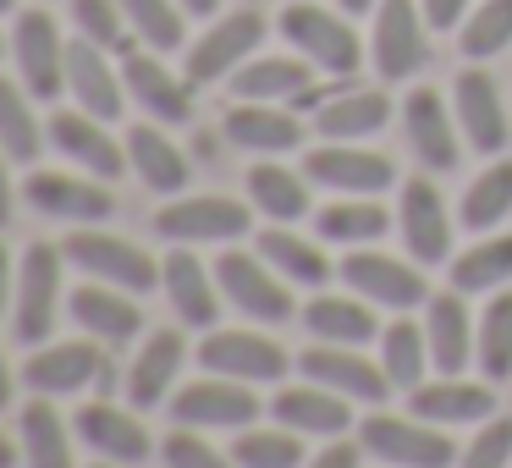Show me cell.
Wrapping results in <instances>:
<instances>
[{"label":"cell","instance_id":"obj_1","mask_svg":"<svg viewBox=\"0 0 512 468\" xmlns=\"http://www.w3.org/2000/svg\"><path fill=\"white\" fill-rule=\"evenodd\" d=\"M281 34H287L292 50H298L303 61H314V72H325V78H353L358 61H364V45H358L353 28L336 12H325V6H309V0H292L287 12H281Z\"/></svg>","mask_w":512,"mask_h":468},{"label":"cell","instance_id":"obj_2","mask_svg":"<svg viewBox=\"0 0 512 468\" xmlns=\"http://www.w3.org/2000/svg\"><path fill=\"white\" fill-rule=\"evenodd\" d=\"M215 281H221L226 298L259 325H287L292 314H298V303H292V292H287V276H281L265 254L232 248V254H221V265H215Z\"/></svg>","mask_w":512,"mask_h":468},{"label":"cell","instance_id":"obj_3","mask_svg":"<svg viewBox=\"0 0 512 468\" xmlns=\"http://www.w3.org/2000/svg\"><path fill=\"white\" fill-rule=\"evenodd\" d=\"M358 446L391 468H452L457 463V446L430 419L413 424V419H397V413H375V419L358 424Z\"/></svg>","mask_w":512,"mask_h":468},{"label":"cell","instance_id":"obj_4","mask_svg":"<svg viewBox=\"0 0 512 468\" xmlns=\"http://www.w3.org/2000/svg\"><path fill=\"white\" fill-rule=\"evenodd\" d=\"M61 248H67V259L78 270H89L94 281H111V287H122V292H149L160 281V265L138 243H127V237L78 226V232H72Z\"/></svg>","mask_w":512,"mask_h":468},{"label":"cell","instance_id":"obj_5","mask_svg":"<svg viewBox=\"0 0 512 468\" xmlns=\"http://www.w3.org/2000/svg\"><path fill=\"white\" fill-rule=\"evenodd\" d=\"M12 56H17V78L34 100H56L67 83V45L50 12H17V34H12Z\"/></svg>","mask_w":512,"mask_h":468},{"label":"cell","instance_id":"obj_6","mask_svg":"<svg viewBox=\"0 0 512 468\" xmlns=\"http://www.w3.org/2000/svg\"><path fill=\"white\" fill-rule=\"evenodd\" d=\"M424 28H430V17H424V6H413V0H380L375 6V67L380 78L402 83L413 78V72L430 61V39H424Z\"/></svg>","mask_w":512,"mask_h":468},{"label":"cell","instance_id":"obj_7","mask_svg":"<svg viewBox=\"0 0 512 468\" xmlns=\"http://www.w3.org/2000/svg\"><path fill=\"white\" fill-rule=\"evenodd\" d=\"M259 39H265V17H259L254 6H243V12L221 17V23L210 28V34L188 45V67H182V78H188V83L232 78V72L259 50Z\"/></svg>","mask_w":512,"mask_h":468},{"label":"cell","instance_id":"obj_8","mask_svg":"<svg viewBox=\"0 0 512 468\" xmlns=\"http://www.w3.org/2000/svg\"><path fill=\"white\" fill-rule=\"evenodd\" d=\"M61 309V248L34 243L17 265V342H45Z\"/></svg>","mask_w":512,"mask_h":468},{"label":"cell","instance_id":"obj_9","mask_svg":"<svg viewBox=\"0 0 512 468\" xmlns=\"http://www.w3.org/2000/svg\"><path fill=\"white\" fill-rule=\"evenodd\" d=\"M303 171H309L320 188H336V193H347V199H375V193H386L391 182H397V166H391L386 155H375V149H364V144H331V138L314 149Z\"/></svg>","mask_w":512,"mask_h":468},{"label":"cell","instance_id":"obj_10","mask_svg":"<svg viewBox=\"0 0 512 468\" xmlns=\"http://www.w3.org/2000/svg\"><path fill=\"white\" fill-rule=\"evenodd\" d=\"M23 380L39 391V397H72L83 386H100L111 391V364L94 342H56V347H39L28 358Z\"/></svg>","mask_w":512,"mask_h":468},{"label":"cell","instance_id":"obj_11","mask_svg":"<svg viewBox=\"0 0 512 468\" xmlns=\"http://www.w3.org/2000/svg\"><path fill=\"white\" fill-rule=\"evenodd\" d=\"M122 83H127V100H138L155 122H193V83L177 78L171 67H160L149 50H138L133 39L122 45Z\"/></svg>","mask_w":512,"mask_h":468},{"label":"cell","instance_id":"obj_12","mask_svg":"<svg viewBox=\"0 0 512 468\" xmlns=\"http://www.w3.org/2000/svg\"><path fill=\"white\" fill-rule=\"evenodd\" d=\"M171 419L188 424V430H237V424L259 419V397L248 391V380H193L177 391Z\"/></svg>","mask_w":512,"mask_h":468},{"label":"cell","instance_id":"obj_13","mask_svg":"<svg viewBox=\"0 0 512 468\" xmlns=\"http://www.w3.org/2000/svg\"><path fill=\"white\" fill-rule=\"evenodd\" d=\"M155 232L171 243H232L248 232V204L221 199V193H199V199H177L155 215Z\"/></svg>","mask_w":512,"mask_h":468},{"label":"cell","instance_id":"obj_14","mask_svg":"<svg viewBox=\"0 0 512 468\" xmlns=\"http://www.w3.org/2000/svg\"><path fill=\"white\" fill-rule=\"evenodd\" d=\"M298 369L309 380H320V386L342 391L347 402H369V408H380V402L391 397V380L380 364H369L358 347H342V342H320L309 347V353L298 358Z\"/></svg>","mask_w":512,"mask_h":468},{"label":"cell","instance_id":"obj_15","mask_svg":"<svg viewBox=\"0 0 512 468\" xmlns=\"http://www.w3.org/2000/svg\"><path fill=\"white\" fill-rule=\"evenodd\" d=\"M50 144L61 149V160H78V166L100 182H116L133 166V160H127V144H116V138L105 133V122L89 111H56L50 116Z\"/></svg>","mask_w":512,"mask_h":468},{"label":"cell","instance_id":"obj_16","mask_svg":"<svg viewBox=\"0 0 512 468\" xmlns=\"http://www.w3.org/2000/svg\"><path fill=\"white\" fill-rule=\"evenodd\" d=\"M199 364L210 369V375L248 380V386H254V380H281L292 358L281 353L270 336H259V331H215V336H204Z\"/></svg>","mask_w":512,"mask_h":468},{"label":"cell","instance_id":"obj_17","mask_svg":"<svg viewBox=\"0 0 512 468\" xmlns=\"http://www.w3.org/2000/svg\"><path fill=\"white\" fill-rule=\"evenodd\" d=\"M28 204L39 215H56L72 226H100L116 210L100 177H67V171H34L28 177Z\"/></svg>","mask_w":512,"mask_h":468},{"label":"cell","instance_id":"obj_18","mask_svg":"<svg viewBox=\"0 0 512 468\" xmlns=\"http://www.w3.org/2000/svg\"><path fill=\"white\" fill-rule=\"evenodd\" d=\"M67 89L78 100V111L100 116V122H116L127 105L122 72L105 61V45H94V39H72L67 45Z\"/></svg>","mask_w":512,"mask_h":468},{"label":"cell","instance_id":"obj_19","mask_svg":"<svg viewBox=\"0 0 512 468\" xmlns=\"http://www.w3.org/2000/svg\"><path fill=\"white\" fill-rule=\"evenodd\" d=\"M457 127H463V138L479 155L507 149L512 127H507V105H501V89L490 72H479V67L457 72Z\"/></svg>","mask_w":512,"mask_h":468},{"label":"cell","instance_id":"obj_20","mask_svg":"<svg viewBox=\"0 0 512 468\" xmlns=\"http://www.w3.org/2000/svg\"><path fill=\"white\" fill-rule=\"evenodd\" d=\"M342 281L353 292H364L369 303H386V309H419V303L430 298L413 265L386 259V254H369V248H358V254L342 259Z\"/></svg>","mask_w":512,"mask_h":468},{"label":"cell","instance_id":"obj_21","mask_svg":"<svg viewBox=\"0 0 512 468\" xmlns=\"http://www.w3.org/2000/svg\"><path fill=\"white\" fill-rule=\"evenodd\" d=\"M397 226H402V243L413 248V259H419V265H441L446 248H452V215H446L435 182H424V177H413L408 188H402Z\"/></svg>","mask_w":512,"mask_h":468},{"label":"cell","instance_id":"obj_22","mask_svg":"<svg viewBox=\"0 0 512 468\" xmlns=\"http://www.w3.org/2000/svg\"><path fill=\"white\" fill-rule=\"evenodd\" d=\"M424 336H430V364L441 369V375H463L474 347H479V325L468 320L457 287L441 292V298H430V309H424Z\"/></svg>","mask_w":512,"mask_h":468},{"label":"cell","instance_id":"obj_23","mask_svg":"<svg viewBox=\"0 0 512 468\" xmlns=\"http://www.w3.org/2000/svg\"><path fill=\"white\" fill-rule=\"evenodd\" d=\"M402 127H408L413 155H419L430 171H452L457 166V127H452L446 100L435 89H413L408 100H402Z\"/></svg>","mask_w":512,"mask_h":468},{"label":"cell","instance_id":"obj_24","mask_svg":"<svg viewBox=\"0 0 512 468\" xmlns=\"http://www.w3.org/2000/svg\"><path fill=\"white\" fill-rule=\"evenodd\" d=\"M226 138L237 149H254V155H281V149L303 144V122L287 105H265V100H237L226 116Z\"/></svg>","mask_w":512,"mask_h":468},{"label":"cell","instance_id":"obj_25","mask_svg":"<svg viewBox=\"0 0 512 468\" xmlns=\"http://www.w3.org/2000/svg\"><path fill=\"white\" fill-rule=\"evenodd\" d=\"M309 83H314V61H303V56H259V61H243L232 72L237 100H265V105L303 100Z\"/></svg>","mask_w":512,"mask_h":468},{"label":"cell","instance_id":"obj_26","mask_svg":"<svg viewBox=\"0 0 512 468\" xmlns=\"http://www.w3.org/2000/svg\"><path fill=\"white\" fill-rule=\"evenodd\" d=\"M386 116H391V100L380 89H342L331 100H320L314 127L331 144H364V138H375L386 127Z\"/></svg>","mask_w":512,"mask_h":468},{"label":"cell","instance_id":"obj_27","mask_svg":"<svg viewBox=\"0 0 512 468\" xmlns=\"http://www.w3.org/2000/svg\"><path fill=\"white\" fill-rule=\"evenodd\" d=\"M413 413L430 424H485L496 413V397L490 386H474L463 375H446V380H430V386H413Z\"/></svg>","mask_w":512,"mask_h":468},{"label":"cell","instance_id":"obj_28","mask_svg":"<svg viewBox=\"0 0 512 468\" xmlns=\"http://www.w3.org/2000/svg\"><path fill=\"white\" fill-rule=\"evenodd\" d=\"M270 413H276V424H287L298 435H342L353 424L347 397L331 386H287V391H276Z\"/></svg>","mask_w":512,"mask_h":468},{"label":"cell","instance_id":"obj_29","mask_svg":"<svg viewBox=\"0 0 512 468\" xmlns=\"http://www.w3.org/2000/svg\"><path fill=\"white\" fill-rule=\"evenodd\" d=\"M72 320L89 336H105V342H133V336L144 331V309H138L122 287L111 292V281H105V287L89 281V287L72 292Z\"/></svg>","mask_w":512,"mask_h":468},{"label":"cell","instance_id":"obj_30","mask_svg":"<svg viewBox=\"0 0 512 468\" xmlns=\"http://www.w3.org/2000/svg\"><path fill=\"white\" fill-rule=\"evenodd\" d=\"M160 287H166L171 309H177L188 325H215V314H221L215 287H221V281H210V270H204L188 248H171L166 254V265H160Z\"/></svg>","mask_w":512,"mask_h":468},{"label":"cell","instance_id":"obj_31","mask_svg":"<svg viewBox=\"0 0 512 468\" xmlns=\"http://www.w3.org/2000/svg\"><path fill=\"white\" fill-rule=\"evenodd\" d=\"M78 435L105 457V463H144L149 457V430L133 413L111 408V402H89V408L78 413Z\"/></svg>","mask_w":512,"mask_h":468},{"label":"cell","instance_id":"obj_32","mask_svg":"<svg viewBox=\"0 0 512 468\" xmlns=\"http://www.w3.org/2000/svg\"><path fill=\"white\" fill-rule=\"evenodd\" d=\"M182 358H188V342H182L177 331H149V342L138 347V358H133V375H127L133 408H160V402H166Z\"/></svg>","mask_w":512,"mask_h":468},{"label":"cell","instance_id":"obj_33","mask_svg":"<svg viewBox=\"0 0 512 468\" xmlns=\"http://www.w3.org/2000/svg\"><path fill=\"white\" fill-rule=\"evenodd\" d=\"M122 144H127V160H133L138 182H144L149 193H182L188 188V155H182L160 127L144 122V127H133Z\"/></svg>","mask_w":512,"mask_h":468},{"label":"cell","instance_id":"obj_34","mask_svg":"<svg viewBox=\"0 0 512 468\" xmlns=\"http://www.w3.org/2000/svg\"><path fill=\"white\" fill-rule=\"evenodd\" d=\"M303 320H309V331L320 336V342H342V347H364L375 331V309L358 298H314L309 309H303Z\"/></svg>","mask_w":512,"mask_h":468},{"label":"cell","instance_id":"obj_35","mask_svg":"<svg viewBox=\"0 0 512 468\" xmlns=\"http://www.w3.org/2000/svg\"><path fill=\"white\" fill-rule=\"evenodd\" d=\"M512 281V232L485 237L452 259V287L457 292H496Z\"/></svg>","mask_w":512,"mask_h":468},{"label":"cell","instance_id":"obj_36","mask_svg":"<svg viewBox=\"0 0 512 468\" xmlns=\"http://www.w3.org/2000/svg\"><path fill=\"white\" fill-rule=\"evenodd\" d=\"M259 254H265L287 281H298V287H325V276H331L325 248H314V243H303V237L281 232V221L270 226V232H259Z\"/></svg>","mask_w":512,"mask_h":468},{"label":"cell","instance_id":"obj_37","mask_svg":"<svg viewBox=\"0 0 512 468\" xmlns=\"http://www.w3.org/2000/svg\"><path fill=\"white\" fill-rule=\"evenodd\" d=\"M424 364H430V336H424V325L391 320L380 331V369H386V380L413 391V380H424Z\"/></svg>","mask_w":512,"mask_h":468},{"label":"cell","instance_id":"obj_38","mask_svg":"<svg viewBox=\"0 0 512 468\" xmlns=\"http://www.w3.org/2000/svg\"><path fill=\"white\" fill-rule=\"evenodd\" d=\"M23 457L28 468H72V441L67 424L50 402H28L23 408Z\"/></svg>","mask_w":512,"mask_h":468},{"label":"cell","instance_id":"obj_39","mask_svg":"<svg viewBox=\"0 0 512 468\" xmlns=\"http://www.w3.org/2000/svg\"><path fill=\"white\" fill-rule=\"evenodd\" d=\"M507 210H512V160H496L490 171H479V177L468 182L457 215H463L468 232H490V226H501Z\"/></svg>","mask_w":512,"mask_h":468},{"label":"cell","instance_id":"obj_40","mask_svg":"<svg viewBox=\"0 0 512 468\" xmlns=\"http://www.w3.org/2000/svg\"><path fill=\"white\" fill-rule=\"evenodd\" d=\"M248 199L281 226L309 215V188H303V177H292V171H281V166H254L248 171Z\"/></svg>","mask_w":512,"mask_h":468},{"label":"cell","instance_id":"obj_41","mask_svg":"<svg viewBox=\"0 0 512 468\" xmlns=\"http://www.w3.org/2000/svg\"><path fill=\"white\" fill-rule=\"evenodd\" d=\"M39 144H45V133H39L34 105H28V89L0 78V149L12 160H39Z\"/></svg>","mask_w":512,"mask_h":468},{"label":"cell","instance_id":"obj_42","mask_svg":"<svg viewBox=\"0 0 512 468\" xmlns=\"http://www.w3.org/2000/svg\"><path fill=\"white\" fill-rule=\"evenodd\" d=\"M474 358H479V369H485V380H507L512 375V292H501V298L485 303Z\"/></svg>","mask_w":512,"mask_h":468},{"label":"cell","instance_id":"obj_43","mask_svg":"<svg viewBox=\"0 0 512 468\" xmlns=\"http://www.w3.org/2000/svg\"><path fill=\"white\" fill-rule=\"evenodd\" d=\"M391 226V215L375 199H353V204H325L320 210V237L325 243H375Z\"/></svg>","mask_w":512,"mask_h":468},{"label":"cell","instance_id":"obj_44","mask_svg":"<svg viewBox=\"0 0 512 468\" xmlns=\"http://www.w3.org/2000/svg\"><path fill=\"white\" fill-rule=\"evenodd\" d=\"M182 12L177 0H122V17L149 50H177L182 45Z\"/></svg>","mask_w":512,"mask_h":468},{"label":"cell","instance_id":"obj_45","mask_svg":"<svg viewBox=\"0 0 512 468\" xmlns=\"http://www.w3.org/2000/svg\"><path fill=\"white\" fill-rule=\"evenodd\" d=\"M237 468H303L298 430H243L232 446Z\"/></svg>","mask_w":512,"mask_h":468},{"label":"cell","instance_id":"obj_46","mask_svg":"<svg viewBox=\"0 0 512 468\" xmlns=\"http://www.w3.org/2000/svg\"><path fill=\"white\" fill-rule=\"evenodd\" d=\"M463 56L468 61H485V56H501L512 45V0H485L474 17L463 23Z\"/></svg>","mask_w":512,"mask_h":468},{"label":"cell","instance_id":"obj_47","mask_svg":"<svg viewBox=\"0 0 512 468\" xmlns=\"http://www.w3.org/2000/svg\"><path fill=\"white\" fill-rule=\"evenodd\" d=\"M72 23L83 28V39L105 50H122L127 45V17H122V0H72Z\"/></svg>","mask_w":512,"mask_h":468},{"label":"cell","instance_id":"obj_48","mask_svg":"<svg viewBox=\"0 0 512 468\" xmlns=\"http://www.w3.org/2000/svg\"><path fill=\"white\" fill-rule=\"evenodd\" d=\"M457 468H512V419H490Z\"/></svg>","mask_w":512,"mask_h":468},{"label":"cell","instance_id":"obj_49","mask_svg":"<svg viewBox=\"0 0 512 468\" xmlns=\"http://www.w3.org/2000/svg\"><path fill=\"white\" fill-rule=\"evenodd\" d=\"M166 463H171V468H237L232 457H221L210 441H199L188 424H182V430L166 441Z\"/></svg>","mask_w":512,"mask_h":468},{"label":"cell","instance_id":"obj_50","mask_svg":"<svg viewBox=\"0 0 512 468\" xmlns=\"http://www.w3.org/2000/svg\"><path fill=\"white\" fill-rule=\"evenodd\" d=\"M358 452H364V446H353V441H336V435H331V446H325L320 457H309L303 468H358Z\"/></svg>","mask_w":512,"mask_h":468},{"label":"cell","instance_id":"obj_51","mask_svg":"<svg viewBox=\"0 0 512 468\" xmlns=\"http://www.w3.org/2000/svg\"><path fill=\"white\" fill-rule=\"evenodd\" d=\"M424 17H430V28H457V17L468 12V0H419Z\"/></svg>","mask_w":512,"mask_h":468},{"label":"cell","instance_id":"obj_52","mask_svg":"<svg viewBox=\"0 0 512 468\" xmlns=\"http://www.w3.org/2000/svg\"><path fill=\"white\" fill-rule=\"evenodd\" d=\"M6 160H12V155L0 149V226L12 221V171H6Z\"/></svg>","mask_w":512,"mask_h":468},{"label":"cell","instance_id":"obj_53","mask_svg":"<svg viewBox=\"0 0 512 468\" xmlns=\"http://www.w3.org/2000/svg\"><path fill=\"white\" fill-rule=\"evenodd\" d=\"M6 303H12V254L0 243V314H6Z\"/></svg>","mask_w":512,"mask_h":468},{"label":"cell","instance_id":"obj_54","mask_svg":"<svg viewBox=\"0 0 512 468\" xmlns=\"http://www.w3.org/2000/svg\"><path fill=\"white\" fill-rule=\"evenodd\" d=\"M0 408H12V369H6V353H0Z\"/></svg>","mask_w":512,"mask_h":468},{"label":"cell","instance_id":"obj_55","mask_svg":"<svg viewBox=\"0 0 512 468\" xmlns=\"http://www.w3.org/2000/svg\"><path fill=\"white\" fill-rule=\"evenodd\" d=\"M182 6H188V12H193V17H210V12H215V6H221V0H182Z\"/></svg>","mask_w":512,"mask_h":468},{"label":"cell","instance_id":"obj_56","mask_svg":"<svg viewBox=\"0 0 512 468\" xmlns=\"http://www.w3.org/2000/svg\"><path fill=\"white\" fill-rule=\"evenodd\" d=\"M336 6H342V12H353V17H358V12H369V6H375V0H336Z\"/></svg>","mask_w":512,"mask_h":468},{"label":"cell","instance_id":"obj_57","mask_svg":"<svg viewBox=\"0 0 512 468\" xmlns=\"http://www.w3.org/2000/svg\"><path fill=\"white\" fill-rule=\"evenodd\" d=\"M12 457H17V452H12V441L0 435V468H12Z\"/></svg>","mask_w":512,"mask_h":468},{"label":"cell","instance_id":"obj_58","mask_svg":"<svg viewBox=\"0 0 512 468\" xmlns=\"http://www.w3.org/2000/svg\"><path fill=\"white\" fill-rule=\"evenodd\" d=\"M12 6H17V0H0V12H12Z\"/></svg>","mask_w":512,"mask_h":468},{"label":"cell","instance_id":"obj_59","mask_svg":"<svg viewBox=\"0 0 512 468\" xmlns=\"http://www.w3.org/2000/svg\"><path fill=\"white\" fill-rule=\"evenodd\" d=\"M0 50H6V45H0Z\"/></svg>","mask_w":512,"mask_h":468},{"label":"cell","instance_id":"obj_60","mask_svg":"<svg viewBox=\"0 0 512 468\" xmlns=\"http://www.w3.org/2000/svg\"><path fill=\"white\" fill-rule=\"evenodd\" d=\"M100 468H105V463H100Z\"/></svg>","mask_w":512,"mask_h":468}]
</instances>
